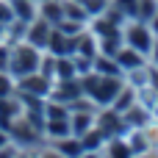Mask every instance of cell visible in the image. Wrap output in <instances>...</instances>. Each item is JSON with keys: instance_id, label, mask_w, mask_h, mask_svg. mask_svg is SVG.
Instances as JSON below:
<instances>
[{"instance_id": "obj_1", "label": "cell", "mask_w": 158, "mask_h": 158, "mask_svg": "<svg viewBox=\"0 0 158 158\" xmlns=\"http://www.w3.org/2000/svg\"><path fill=\"white\" fill-rule=\"evenodd\" d=\"M86 86L92 89V94H94L97 103H108V100L119 92V83H117L114 78H92Z\"/></svg>"}, {"instance_id": "obj_2", "label": "cell", "mask_w": 158, "mask_h": 158, "mask_svg": "<svg viewBox=\"0 0 158 158\" xmlns=\"http://www.w3.org/2000/svg\"><path fill=\"white\" fill-rule=\"evenodd\" d=\"M33 67H36V53H33V50H17V56H14V69L28 75Z\"/></svg>"}, {"instance_id": "obj_3", "label": "cell", "mask_w": 158, "mask_h": 158, "mask_svg": "<svg viewBox=\"0 0 158 158\" xmlns=\"http://www.w3.org/2000/svg\"><path fill=\"white\" fill-rule=\"evenodd\" d=\"M128 42H131V47H136V50H150V33H147L144 28H131Z\"/></svg>"}, {"instance_id": "obj_4", "label": "cell", "mask_w": 158, "mask_h": 158, "mask_svg": "<svg viewBox=\"0 0 158 158\" xmlns=\"http://www.w3.org/2000/svg\"><path fill=\"white\" fill-rule=\"evenodd\" d=\"M47 39H50L47 25H44V22H36L33 31H31V42H33V44H47Z\"/></svg>"}, {"instance_id": "obj_5", "label": "cell", "mask_w": 158, "mask_h": 158, "mask_svg": "<svg viewBox=\"0 0 158 158\" xmlns=\"http://www.w3.org/2000/svg\"><path fill=\"white\" fill-rule=\"evenodd\" d=\"M117 58H119V64L122 67H142V58L136 56V50H122V53H117Z\"/></svg>"}, {"instance_id": "obj_6", "label": "cell", "mask_w": 158, "mask_h": 158, "mask_svg": "<svg viewBox=\"0 0 158 158\" xmlns=\"http://www.w3.org/2000/svg\"><path fill=\"white\" fill-rule=\"evenodd\" d=\"M22 89H31V92H39V94H44L47 92V81H39V78H25L22 81Z\"/></svg>"}, {"instance_id": "obj_7", "label": "cell", "mask_w": 158, "mask_h": 158, "mask_svg": "<svg viewBox=\"0 0 158 158\" xmlns=\"http://www.w3.org/2000/svg\"><path fill=\"white\" fill-rule=\"evenodd\" d=\"M50 133H53V136L69 133V122H67V119H53V122H50Z\"/></svg>"}, {"instance_id": "obj_8", "label": "cell", "mask_w": 158, "mask_h": 158, "mask_svg": "<svg viewBox=\"0 0 158 158\" xmlns=\"http://www.w3.org/2000/svg\"><path fill=\"white\" fill-rule=\"evenodd\" d=\"M58 150H61V153L75 156V153H81V150H83V144H78V142H72V139H69V142H61V147H58Z\"/></svg>"}, {"instance_id": "obj_9", "label": "cell", "mask_w": 158, "mask_h": 158, "mask_svg": "<svg viewBox=\"0 0 158 158\" xmlns=\"http://www.w3.org/2000/svg\"><path fill=\"white\" fill-rule=\"evenodd\" d=\"M142 17H147V19L158 17V11H156V3H153V0H144V3H142Z\"/></svg>"}, {"instance_id": "obj_10", "label": "cell", "mask_w": 158, "mask_h": 158, "mask_svg": "<svg viewBox=\"0 0 158 158\" xmlns=\"http://www.w3.org/2000/svg\"><path fill=\"white\" fill-rule=\"evenodd\" d=\"M97 142H100V133L94 131L92 136H86V139H83V150H94V147H97Z\"/></svg>"}, {"instance_id": "obj_11", "label": "cell", "mask_w": 158, "mask_h": 158, "mask_svg": "<svg viewBox=\"0 0 158 158\" xmlns=\"http://www.w3.org/2000/svg\"><path fill=\"white\" fill-rule=\"evenodd\" d=\"M89 122H92L89 117H75V131H86V128H89Z\"/></svg>"}, {"instance_id": "obj_12", "label": "cell", "mask_w": 158, "mask_h": 158, "mask_svg": "<svg viewBox=\"0 0 158 158\" xmlns=\"http://www.w3.org/2000/svg\"><path fill=\"white\" fill-rule=\"evenodd\" d=\"M67 14H69L72 19H83V11H81L78 6H67Z\"/></svg>"}, {"instance_id": "obj_13", "label": "cell", "mask_w": 158, "mask_h": 158, "mask_svg": "<svg viewBox=\"0 0 158 158\" xmlns=\"http://www.w3.org/2000/svg\"><path fill=\"white\" fill-rule=\"evenodd\" d=\"M31 11H33V8H31L28 3H25V6H22V3H17V14H19V17H31Z\"/></svg>"}, {"instance_id": "obj_14", "label": "cell", "mask_w": 158, "mask_h": 158, "mask_svg": "<svg viewBox=\"0 0 158 158\" xmlns=\"http://www.w3.org/2000/svg\"><path fill=\"white\" fill-rule=\"evenodd\" d=\"M128 106H131V92H125V94L119 97V103H117V108L122 111V108H128Z\"/></svg>"}, {"instance_id": "obj_15", "label": "cell", "mask_w": 158, "mask_h": 158, "mask_svg": "<svg viewBox=\"0 0 158 158\" xmlns=\"http://www.w3.org/2000/svg\"><path fill=\"white\" fill-rule=\"evenodd\" d=\"M117 147H111V153H117V156H125V153H131L128 147H122V142H114Z\"/></svg>"}, {"instance_id": "obj_16", "label": "cell", "mask_w": 158, "mask_h": 158, "mask_svg": "<svg viewBox=\"0 0 158 158\" xmlns=\"http://www.w3.org/2000/svg\"><path fill=\"white\" fill-rule=\"evenodd\" d=\"M0 19H3V22L11 19V11H8V6H3V3H0Z\"/></svg>"}, {"instance_id": "obj_17", "label": "cell", "mask_w": 158, "mask_h": 158, "mask_svg": "<svg viewBox=\"0 0 158 158\" xmlns=\"http://www.w3.org/2000/svg\"><path fill=\"white\" fill-rule=\"evenodd\" d=\"M83 3H86V8H94V11L103 6V0H83Z\"/></svg>"}, {"instance_id": "obj_18", "label": "cell", "mask_w": 158, "mask_h": 158, "mask_svg": "<svg viewBox=\"0 0 158 158\" xmlns=\"http://www.w3.org/2000/svg\"><path fill=\"white\" fill-rule=\"evenodd\" d=\"M6 92H8V81H6V78H0V94H6Z\"/></svg>"}, {"instance_id": "obj_19", "label": "cell", "mask_w": 158, "mask_h": 158, "mask_svg": "<svg viewBox=\"0 0 158 158\" xmlns=\"http://www.w3.org/2000/svg\"><path fill=\"white\" fill-rule=\"evenodd\" d=\"M3 144H6V136H0V147H3Z\"/></svg>"}, {"instance_id": "obj_20", "label": "cell", "mask_w": 158, "mask_h": 158, "mask_svg": "<svg viewBox=\"0 0 158 158\" xmlns=\"http://www.w3.org/2000/svg\"><path fill=\"white\" fill-rule=\"evenodd\" d=\"M156 61H158V44H156Z\"/></svg>"}]
</instances>
